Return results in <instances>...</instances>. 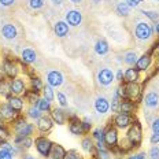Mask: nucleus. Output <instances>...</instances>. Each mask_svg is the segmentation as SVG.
Here are the masks:
<instances>
[{
    "mask_svg": "<svg viewBox=\"0 0 159 159\" xmlns=\"http://www.w3.org/2000/svg\"><path fill=\"white\" fill-rule=\"evenodd\" d=\"M34 144H36V150L39 151V154L41 157L47 158L49 157V152H51V148H52V141L49 139L44 137V136H40L34 140Z\"/></svg>",
    "mask_w": 159,
    "mask_h": 159,
    "instance_id": "obj_4",
    "label": "nucleus"
},
{
    "mask_svg": "<svg viewBox=\"0 0 159 159\" xmlns=\"http://www.w3.org/2000/svg\"><path fill=\"white\" fill-rule=\"evenodd\" d=\"M115 78H117L118 81H124V71H122V70H118L117 74H115Z\"/></svg>",
    "mask_w": 159,
    "mask_h": 159,
    "instance_id": "obj_55",
    "label": "nucleus"
},
{
    "mask_svg": "<svg viewBox=\"0 0 159 159\" xmlns=\"http://www.w3.org/2000/svg\"><path fill=\"white\" fill-rule=\"evenodd\" d=\"M110 151L106 148V150H98L96 152V159H110Z\"/></svg>",
    "mask_w": 159,
    "mask_h": 159,
    "instance_id": "obj_41",
    "label": "nucleus"
},
{
    "mask_svg": "<svg viewBox=\"0 0 159 159\" xmlns=\"http://www.w3.org/2000/svg\"><path fill=\"white\" fill-rule=\"evenodd\" d=\"M39 107V110L41 112H47V111H51V102L45 100L44 98L40 99V100L37 102V104H36Z\"/></svg>",
    "mask_w": 159,
    "mask_h": 159,
    "instance_id": "obj_36",
    "label": "nucleus"
},
{
    "mask_svg": "<svg viewBox=\"0 0 159 159\" xmlns=\"http://www.w3.org/2000/svg\"><path fill=\"white\" fill-rule=\"evenodd\" d=\"M2 69H3V71H4L6 77H8L11 80L16 78V75H18V73H19L16 62L10 58H4V61H3V63H2Z\"/></svg>",
    "mask_w": 159,
    "mask_h": 159,
    "instance_id": "obj_5",
    "label": "nucleus"
},
{
    "mask_svg": "<svg viewBox=\"0 0 159 159\" xmlns=\"http://www.w3.org/2000/svg\"><path fill=\"white\" fill-rule=\"evenodd\" d=\"M158 2H159V0H158Z\"/></svg>",
    "mask_w": 159,
    "mask_h": 159,
    "instance_id": "obj_62",
    "label": "nucleus"
},
{
    "mask_svg": "<svg viewBox=\"0 0 159 159\" xmlns=\"http://www.w3.org/2000/svg\"><path fill=\"white\" fill-rule=\"evenodd\" d=\"M124 91H125V99H129V100H132V102L140 99L141 87L137 82H125Z\"/></svg>",
    "mask_w": 159,
    "mask_h": 159,
    "instance_id": "obj_3",
    "label": "nucleus"
},
{
    "mask_svg": "<svg viewBox=\"0 0 159 159\" xmlns=\"http://www.w3.org/2000/svg\"><path fill=\"white\" fill-rule=\"evenodd\" d=\"M155 30H157V33L159 34V21L157 22V24H155Z\"/></svg>",
    "mask_w": 159,
    "mask_h": 159,
    "instance_id": "obj_57",
    "label": "nucleus"
},
{
    "mask_svg": "<svg viewBox=\"0 0 159 159\" xmlns=\"http://www.w3.org/2000/svg\"><path fill=\"white\" fill-rule=\"evenodd\" d=\"M30 85H32V91L36 92V93H39V92L43 91V88H44V84H43V81L39 77H32Z\"/></svg>",
    "mask_w": 159,
    "mask_h": 159,
    "instance_id": "obj_30",
    "label": "nucleus"
},
{
    "mask_svg": "<svg viewBox=\"0 0 159 159\" xmlns=\"http://www.w3.org/2000/svg\"><path fill=\"white\" fill-rule=\"evenodd\" d=\"M47 82L52 88H58L63 84V75H62V73L58 71V70H51L47 75Z\"/></svg>",
    "mask_w": 159,
    "mask_h": 159,
    "instance_id": "obj_11",
    "label": "nucleus"
},
{
    "mask_svg": "<svg viewBox=\"0 0 159 159\" xmlns=\"http://www.w3.org/2000/svg\"><path fill=\"white\" fill-rule=\"evenodd\" d=\"M152 32L154 30H152L150 24H147V22H139L134 29V36L140 41H147V40L151 39Z\"/></svg>",
    "mask_w": 159,
    "mask_h": 159,
    "instance_id": "obj_2",
    "label": "nucleus"
},
{
    "mask_svg": "<svg viewBox=\"0 0 159 159\" xmlns=\"http://www.w3.org/2000/svg\"><path fill=\"white\" fill-rule=\"evenodd\" d=\"M29 7L32 10H41L44 7V0H29Z\"/></svg>",
    "mask_w": 159,
    "mask_h": 159,
    "instance_id": "obj_39",
    "label": "nucleus"
},
{
    "mask_svg": "<svg viewBox=\"0 0 159 159\" xmlns=\"http://www.w3.org/2000/svg\"><path fill=\"white\" fill-rule=\"evenodd\" d=\"M128 3V6L130 8H134V7H139V6L143 3V0H125Z\"/></svg>",
    "mask_w": 159,
    "mask_h": 159,
    "instance_id": "obj_48",
    "label": "nucleus"
},
{
    "mask_svg": "<svg viewBox=\"0 0 159 159\" xmlns=\"http://www.w3.org/2000/svg\"><path fill=\"white\" fill-rule=\"evenodd\" d=\"M114 125L115 128L125 129L132 125V117L129 114H124V112H118L114 118Z\"/></svg>",
    "mask_w": 159,
    "mask_h": 159,
    "instance_id": "obj_10",
    "label": "nucleus"
},
{
    "mask_svg": "<svg viewBox=\"0 0 159 159\" xmlns=\"http://www.w3.org/2000/svg\"><path fill=\"white\" fill-rule=\"evenodd\" d=\"M81 125H82V130H84V133H88V132L91 130L92 124H91V121H89L88 118L82 119V121H81Z\"/></svg>",
    "mask_w": 159,
    "mask_h": 159,
    "instance_id": "obj_44",
    "label": "nucleus"
},
{
    "mask_svg": "<svg viewBox=\"0 0 159 159\" xmlns=\"http://www.w3.org/2000/svg\"><path fill=\"white\" fill-rule=\"evenodd\" d=\"M151 62H152V56L151 54H144L141 55L140 58L137 59V62H136V67L139 71H143V70H147L148 67L151 66Z\"/></svg>",
    "mask_w": 159,
    "mask_h": 159,
    "instance_id": "obj_20",
    "label": "nucleus"
},
{
    "mask_svg": "<svg viewBox=\"0 0 159 159\" xmlns=\"http://www.w3.org/2000/svg\"><path fill=\"white\" fill-rule=\"evenodd\" d=\"M104 133L106 130L102 128H98L93 130V133H92V139L96 140V143H104Z\"/></svg>",
    "mask_w": 159,
    "mask_h": 159,
    "instance_id": "obj_34",
    "label": "nucleus"
},
{
    "mask_svg": "<svg viewBox=\"0 0 159 159\" xmlns=\"http://www.w3.org/2000/svg\"><path fill=\"white\" fill-rule=\"evenodd\" d=\"M58 103L61 107H66L67 106V98H66V95L65 93H62V92H58Z\"/></svg>",
    "mask_w": 159,
    "mask_h": 159,
    "instance_id": "obj_42",
    "label": "nucleus"
},
{
    "mask_svg": "<svg viewBox=\"0 0 159 159\" xmlns=\"http://www.w3.org/2000/svg\"><path fill=\"white\" fill-rule=\"evenodd\" d=\"M115 75L112 70L110 69H102L98 73V81L100 85H104V87H107V85H110L112 81H114Z\"/></svg>",
    "mask_w": 159,
    "mask_h": 159,
    "instance_id": "obj_9",
    "label": "nucleus"
},
{
    "mask_svg": "<svg viewBox=\"0 0 159 159\" xmlns=\"http://www.w3.org/2000/svg\"><path fill=\"white\" fill-rule=\"evenodd\" d=\"M7 103L10 104V107H11L12 110H15L16 112H21L22 110H24V99L19 98V96L11 95L7 99Z\"/></svg>",
    "mask_w": 159,
    "mask_h": 159,
    "instance_id": "obj_22",
    "label": "nucleus"
},
{
    "mask_svg": "<svg viewBox=\"0 0 159 159\" xmlns=\"http://www.w3.org/2000/svg\"><path fill=\"white\" fill-rule=\"evenodd\" d=\"M69 130H70L71 134H74V136H80V134L84 133L82 125H81V119H78L75 115H73L70 118V122H69Z\"/></svg>",
    "mask_w": 159,
    "mask_h": 159,
    "instance_id": "obj_19",
    "label": "nucleus"
},
{
    "mask_svg": "<svg viewBox=\"0 0 159 159\" xmlns=\"http://www.w3.org/2000/svg\"><path fill=\"white\" fill-rule=\"evenodd\" d=\"M65 159H81V157L77 154V151H74V150H70L69 152H66V157Z\"/></svg>",
    "mask_w": 159,
    "mask_h": 159,
    "instance_id": "obj_46",
    "label": "nucleus"
},
{
    "mask_svg": "<svg viewBox=\"0 0 159 159\" xmlns=\"http://www.w3.org/2000/svg\"><path fill=\"white\" fill-rule=\"evenodd\" d=\"M115 11H117V14L121 15V16H128L130 14V7L128 6L126 2H119L117 4V7H115Z\"/></svg>",
    "mask_w": 159,
    "mask_h": 159,
    "instance_id": "obj_28",
    "label": "nucleus"
},
{
    "mask_svg": "<svg viewBox=\"0 0 159 159\" xmlns=\"http://www.w3.org/2000/svg\"><path fill=\"white\" fill-rule=\"evenodd\" d=\"M2 148H6V150H7L8 152H11L12 155H15L16 152H18V150H16L15 145H11V144L6 143V141H3V143H2Z\"/></svg>",
    "mask_w": 159,
    "mask_h": 159,
    "instance_id": "obj_43",
    "label": "nucleus"
},
{
    "mask_svg": "<svg viewBox=\"0 0 159 159\" xmlns=\"http://www.w3.org/2000/svg\"><path fill=\"white\" fill-rule=\"evenodd\" d=\"M92 2H93V3H99V2H100V0H92Z\"/></svg>",
    "mask_w": 159,
    "mask_h": 159,
    "instance_id": "obj_60",
    "label": "nucleus"
},
{
    "mask_svg": "<svg viewBox=\"0 0 159 159\" xmlns=\"http://www.w3.org/2000/svg\"><path fill=\"white\" fill-rule=\"evenodd\" d=\"M41 111L39 110L37 106H30V107L28 108V117L32 118V119H39L40 117H41Z\"/></svg>",
    "mask_w": 159,
    "mask_h": 159,
    "instance_id": "obj_38",
    "label": "nucleus"
},
{
    "mask_svg": "<svg viewBox=\"0 0 159 159\" xmlns=\"http://www.w3.org/2000/svg\"><path fill=\"white\" fill-rule=\"evenodd\" d=\"M151 129L154 133H159V118H155L151 124Z\"/></svg>",
    "mask_w": 159,
    "mask_h": 159,
    "instance_id": "obj_50",
    "label": "nucleus"
},
{
    "mask_svg": "<svg viewBox=\"0 0 159 159\" xmlns=\"http://www.w3.org/2000/svg\"><path fill=\"white\" fill-rule=\"evenodd\" d=\"M126 137L132 141V144L134 147H139L141 143V139H143V129H141V125L139 121H134L133 124L129 126V130H128V134Z\"/></svg>",
    "mask_w": 159,
    "mask_h": 159,
    "instance_id": "obj_1",
    "label": "nucleus"
},
{
    "mask_svg": "<svg viewBox=\"0 0 159 159\" xmlns=\"http://www.w3.org/2000/svg\"><path fill=\"white\" fill-rule=\"evenodd\" d=\"M128 159H145V154L141 152V154H137V155H130Z\"/></svg>",
    "mask_w": 159,
    "mask_h": 159,
    "instance_id": "obj_54",
    "label": "nucleus"
},
{
    "mask_svg": "<svg viewBox=\"0 0 159 159\" xmlns=\"http://www.w3.org/2000/svg\"><path fill=\"white\" fill-rule=\"evenodd\" d=\"M51 2L54 3L55 6H61V4H63V2H65V0H51Z\"/></svg>",
    "mask_w": 159,
    "mask_h": 159,
    "instance_id": "obj_56",
    "label": "nucleus"
},
{
    "mask_svg": "<svg viewBox=\"0 0 159 159\" xmlns=\"http://www.w3.org/2000/svg\"><path fill=\"white\" fill-rule=\"evenodd\" d=\"M25 159H34V158H33V157H30V155H28V157H26Z\"/></svg>",
    "mask_w": 159,
    "mask_h": 159,
    "instance_id": "obj_59",
    "label": "nucleus"
},
{
    "mask_svg": "<svg viewBox=\"0 0 159 159\" xmlns=\"http://www.w3.org/2000/svg\"><path fill=\"white\" fill-rule=\"evenodd\" d=\"M14 155L11 152H8L6 148H0V159H12Z\"/></svg>",
    "mask_w": 159,
    "mask_h": 159,
    "instance_id": "obj_45",
    "label": "nucleus"
},
{
    "mask_svg": "<svg viewBox=\"0 0 159 159\" xmlns=\"http://www.w3.org/2000/svg\"><path fill=\"white\" fill-rule=\"evenodd\" d=\"M18 115H19V112L12 110L8 103L0 104V119H2L3 122H12Z\"/></svg>",
    "mask_w": 159,
    "mask_h": 159,
    "instance_id": "obj_6",
    "label": "nucleus"
},
{
    "mask_svg": "<svg viewBox=\"0 0 159 159\" xmlns=\"http://www.w3.org/2000/svg\"><path fill=\"white\" fill-rule=\"evenodd\" d=\"M37 59V54L33 48H24L21 52V61L24 65H32L33 62H36Z\"/></svg>",
    "mask_w": 159,
    "mask_h": 159,
    "instance_id": "obj_15",
    "label": "nucleus"
},
{
    "mask_svg": "<svg viewBox=\"0 0 159 159\" xmlns=\"http://www.w3.org/2000/svg\"><path fill=\"white\" fill-rule=\"evenodd\" d=\"M95 110L102 115L106 114V112L110 110V102H108L104 96H99L95 100Z\"/></svg>",
    "mask_w": 159,
    "mask_h": 159,
    "instance_id": "obj_18",
    "label": "nucleus"
},
{
    "mask_svg": "<svg viewBox=\"0 0 159 159\" xmlns=\"http://www.w3.org/2000/svg\"><path fill=\"white\" fill-rule=\"evenodd\" d=\"M2 34L6 40H14L18 36V30L14 24H6L2 26Z\"/></svg>",
    "mask_w": 159,
    "mask_h": 159,
    "instance_id": "obj_16",
    "label": "nucleus"
},
{
    "mask_svg": "<svg viewBox=\"0 0 159 159\" xmlns=\"http://www.w3.org/2000/svg\"><path fill=\"white\" fill-rule=\"evenodd\" d=\"M117 145L119 147V151H121V152H126V151H129V150H132V148H134V145L132 144V141L129 140L128 137H125L124 140H121Z\"/></svg>",
    "mask_w": 159,
    "mask_h": 159,
    "instance_id": "obj_31",
    "label": "nucleus"
},
{
    "mask_svg": "<svg viewBox=\"0 0 159 159\" xmlns=\"http://www.w3.org/2000/svg\"><path fill=\"white\" fill-rule=\"evenodd\" d=\"M51 118L54 121V124H58V125H63L67 119V114H66L65 110L62 108H52L51 110Z\"/></svg>",
    "mask_w": 159,
    "mask_h": 159,
    "instance_id": "obj_17",
    "label": "nucleus"
},
{
    "mask_svg": "<svg viewBox=\"0 0 159 159\" xmlns=\"http://www.w3.org/2000/svg\"><path fill=\"white\" fill-rule=\"evenodd\" d=\"M0 95L4 96V98H10L12 93H11V87H10V82L7 81H2L0 82Z\"/></svg>",
    "mask_w": 159,
    "mask_h": 159,
    "instance_id": "obj_33",
    "label": "nucleus"
},
{
    "mask_svg": "<svg viewBox=\"0 0 159 159\" xmlns=\"http://www.w3.org/2000/svg\"><path fill=\"white\" fill-rule=\"evenodd\" d=\"M32 144H33V140H32V139H30V137H26V139H24V140H22V143L19 144V145H22L24 148H30Z\"/></svg>",
    "mask_w": 159,
    "mask_h": 159,
    "instance_id": "obj_49",
    "label": "nucleus"
},
{
    "mask_svg": "<svg viewBox=\"0 0 159 159\" xmlns=\"http://www.w3.org/2000/svg\"><path fill=\"white\" fill-rule=\"evenodd\" d=\"M15 3V0H0V6L2 7H10Z\"/></svg>",
    "mask_w": 159,
    "mask_h": 159,
    "instance_id": "obj_52",
    "label": "nucleus"
},
{
    "mask_svg": "<svg viewBox=\"0 0 159 159\" xmlns=\"http://www.w3.org/2000/svg\"><path fill=\"white\" fill-rule=\"evenodd\" d=\"M137 59H139V56H137V54H136L134 51H129V52H126V54L124 55V62L126 65H129V66L136 65Z\"/></svg>",
    "mask_w": 159,
    "mask_h": 159,
    "instance_id": "obj_29",
    "label": "nucleus"
},
{
    "mask_svg": "<svg viewBox=\"0 0 159 159\" xmlns=\"http://www.w3.org/2000/svg\"><path fill=\"white\" fill-rule=\"evenodd\" d=\"M82 22V14L77 10H70L66 12V24L70 26H78Z\"/></svg>",
    "mask_w": 159,
    "mask_h": 159,
    "instance_id": "obj_14",
    "label": "nucleus"
},
{
    "mask_svg": "<svg viewBox=\"0 0 159 159\" xmlns=\"http://www.w3.org/2000/svg\"><path fill=\"white\" fill-rule=\"evenodd\" d=\"M0 137L2 139H7L8 137V130L6 129L4 125H0Z\"/></svg>",
    "mask_w": 159,
    "mask_h": 159,
    "instance_id": "obj_51",
    "label": "nucleus"
},
{
    "mask_svg": "<svg viewBox=\"0 0 159 159\" xmlns=\"http://www.w3.org/2000/svg\"><path fill=\"white\" fill-rule=\"evenodd\" d=\"M143 14L147 16V18H150L151 21L154 22H158L159 21V12L158 11H151V10H144Z\"/></svg>",
    "mask_w": 159,
    "mask_h": 159,
    "instance_id": "obj_40",
    "label": "nucleus"
},
{
    "mask_svg": "<svg viewBox=\"0 0 159 159\" xmlns=\"http://www.w3.org/2000/svg\"><path fill=\"white\" fill-rule=\"evenodd\" d=\"M2 143H3V139H2V137H0V144H2Z\"/></svg>",
    "mask_w": 159,
    "mask_h": 159,
    "instance_id": "obj_61",
    "label": "nucleus"
},
{
    "mask_svg": "<svg viewBox=\"0 0 159 159\" xmlns=\"http://www.w3.org/2000/svg\"><path fill=\"white\" fill-rule=\"evenodd\" d=\"M70 2H71V3H74V4H78V3H81L82 0H70Z\"/></svg>",
    "mask_w": 159,
    "mask_h": 159,
    "instance_id": "obj_58",
    "label": "nucleus"
},
{
    "mask_svg": "<svg viewBox=\"0 0 159 159\" xmlns=\"http://www.w3.org/2000/svg\"><path fill=\"white\" fill-rule=\"evenodd\" d=\"M52 126H54V121H52V118L49 117V115H41V117L37 119V128L43 133L49 132L52 129Z\"/></svg>",
    "mask_w": 159,
    "mask_h": 159,
    "instance_id": "obj_13",
    "label": "nucleus"
},
{
    "mask_svg": "<svg viewBox=\"0 0 159 159\" xmlns=\"http://www.w3.org/2000/svg\"><path fill=\"white\" fill-rule=\"evenodd\" d=\"M25 98L28 99V102L32 106H36V104H37V102L40 100V99H39V93H36V92H33V91H26L25 92Z\"/></svg>",
    "mask_w": 159,
    "mask_h": 159,
    "instance_id": "obj_37",
    "label": "nucleus"
},
{
    "mask_svg": "<svg viewBox=\"0 0 159 159\" xmlns=\"http://www.w3.org/2000/svg\"><path fill=\"white\" fill-rule=\"evenodd\" d=\"M33 130H34V126H33L32 124H26L24 125V126H21L19 129H16V136L14 139V143L15 144H21L22 140L26 137H30V134H33Z\"/></svg>",
    "mask_w": 159,
    "mask_h": 159,
    "instance_id": "obj_8",
    "label": "nucleus"
},
{
    "mask_svg": "<svg viewBox=\"0 0 159 159\" xmlns=\"http://www.w3.org/2000/svg\"><path fill=\"white\" fill-rule=\"evenodd\" d=\"M134 108H136V104L132 100H129V99H121V102H119V111L118 112H124V114H129V115H130L132 112L134 111Z\"/></svg>",
    "mask_w": 159,
    "mask_h": 159,
    "instance_id": "obj_23",
    "label": "nucleus"
},
{
    "mask_svg": "<svg viewBox=\"0 0 159 159\" xmlns=\"http://www.w3.org/2000/svg\"><path fill=\"white\" fill-rule=\"evenodd\" d=\"M108 49H110V47H108V43L104 39H99L98 41H96V44H95V52L98 55H106L108 52Z\"/></svg>",
    "mask_w": 159,
    "mask_h": 159,
    "instance_id": "obj_26",
    "label": "nucleus"
},
{
    "mask_svg": "<svg viewBox=\"0 0 159 159\" xmlns=\"http://www.w3.org/2000/svg\"><path fill=\"white\" fill-rule=\"evenodd\" d=\"M49 157L52 159H65L66 157V150L62 147L61 144H52L51 152H49Z\"/></svg>",
    "mask_w": 159,
    "mask_h": 159,
    "instance_id": "obj_25",
    "label": "nucleus"
},
{
    "mask_svg": "<svg viewBox=\"0 0 159 159\" xmlns=\"http://www.w3.org/2000/svg\"><path fill=\"white\" fill-rule=\"evenodd\" d=\"M54 32L58 37H66L69 34V25L66 21H58L54 25Z\"/></svg>",
    "mask_w": 159,
    "mask_h": 159,
    "instance_id": "obj_24",
    "label": "nucleus"
},
{
    "mask_svg": "<svg viewBox=\"0 0 159 159\" xmlns=\"http://www.w3.org/2000/svg\"><path fill=\"white\" fill-rule=\"evenodd\" d=\"M150 157L151 159H159V147L154 145V147L150 150Z\"/></svg>",
    "mask_w": 159,
    "mask_h": 159,
    "instance_id": "obj_47",
    "label": "nucleus"
},
{
    "mask_svg": "<svg viewBox=\"0 0 159 159\" xmlns=\"http://www.w3.org/2000/svg\"><path fill=\"white\" fill-rule=\"evenodd\" d=\"M10 87H11V93L15 95V96H19L22 93H25L26 92V87H25V82L24 80L21 78H12L11 81H10Z\"/></svg>",
    "mask_w": 159,
    "mask_h": 159,
    "instance_id": "obj_12",
    "label": "nucleus"
},
{
    "mask_svg": "<svg viewBox=\"0 0 159 159\" xmlns=\"http://www.w3.org/2000/svg\"><path fill=\"white\" fill-rule=\"evenodd\" d=\"M43 98L48 102H54L55 93H54V91H52L51 85H44V88H43Z\"/></svg>",
    "mask_w": 159,
    "mask_h": 159,
    "instance_id": "obj_32",
    "label": "nucleus"
},
{
    "mask_svg": "<svg viewBox=\"0 0 159 159\" xmlns=\"http://www.w3.org/2000/svg\"><path fill=\"white\" fill-rule=\"evenodd\" d=\"M124 78H125V82H137L139 80V70L134 67H130L125 71L124 74Z\"/></svg>",
    "mask_w": 159,
    "mask_h": 159,
    "instance_id": "obj_27",
    "label": "nucleus"
},
{
    "mask_svg": "<svg viewBox=\"0 0 159 159\" xmlns=\"http://www.w3.org/2000/svg\"><path fill=\"white\" fill-rule=\"evenodd\" d=\"M143 102L148 108H157L159 104V95L157 92H148V93L144 96Z\"/></svg>",
    "mask_w": 159,
    "mask_h": 159,
    "instance_id": "obj_21",
    "label": "nucleus"
},
{
    "mask_svg": "<svg viewBox=\"0 0 159 159\" xmlns=\"http://www.w3.org/2000/svg\"><path fill=\"white\" fill-rule=\"evenodd\" d=\"M150 141L152 144H158L159 143V133H154L151 136V139H150Z\"/></svg>",
    "mask_w": 159,
    "mask_h": 159,
    "instance_id": "obj_53",
    "label": "nucleus"
},
{
    "mask_svg": "<svg viewBox=\"0 0 159 159\" xmlns=\"http://www.w3.org/2000/svg\"><path fill=\"white\" fill-rule=\"evenodd\" d=\"M82 150H84L85 152H93L95 150V144H93V140H92L91 137H85L84 140H82Z\"/></svg>",
    "mask_w": 159,
    "mask_h": 159,
    "instance_id": "obj_35",
    "label": "nucleus"
},
{
    "mask_svg": "<svg viewBox=\"0 0 159 159\" xmlns=\"http://www.w3.org/2000/svg\"><path fill=\"white\" fill-rule=\"evenodd\" d=\"M104 144L107 145L110 150H114L118 144V130L117 128L110 126L104 133Z\"/></svg>",
    "mask_w": 159,
    "mask_h": 159,
    "instance_id": "obj_7",
    "label": "nucleus"
}]
</instances>
